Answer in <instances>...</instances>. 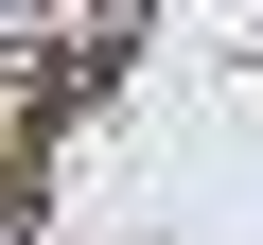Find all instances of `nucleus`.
I'll return each instance as SVG.
<instances>
[]
</instances>
